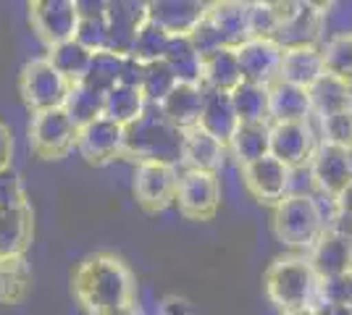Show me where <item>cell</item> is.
Returning <instances> with one entry per match:
<instances>
[{"label":"cell","instance_id":"1","mask_svg":"<svg viewBox=\"0 0 352 315\" xmlns=\"http://www.w3.org/2000/svg\"><path fill=\"white\" fill-rule=\"evenodd\" d=\"M134 273L113 253L85 257L72 276V294L87 315H105L134 302Z\"/></svg>","mask_w":352,"mask_h":315},{"label":"cell","instance_id":"2","mask_svg":"<svg viewBox=\"0 0 352 315\" xmlns=\"http://www.w3.org/2000/svg\"><path fill=\"white\" fill-rule=\"evenodd\" d=\"M182 145L184 132H179L171 121L161 113L158 105H147V110L140 119L124 129V155L126 161L137 165L182 163Z\"/></svg>","mask_w":352,"mask_h":315},{"label":"cell","instance_id":"3","mask_svg":"<svg viewBox=\"0 0 352 315\" xmlns=\"http://www.w3.org/2000/svg\"><path fill=\"white\" fill-rule=\"evenodd\" d=\"M263 289L271 305H276L281 313L310 307L318 300L321 279L310 266L308 255L276 257L263 273Z\"/></svg>","mask_w":352,"mask_h":315},{"label":"cell","instance_id":"4","mask_svg":"<svg viewBox=\"0 0 352 315\" xmlns=\"http://www.w3.org/2000/svg\"><path fill=\"white\" fill-rule=\"evenodd\" d=\"M326 231V218L316 195H289L274 208V234L289 250L310 253Z\"/></svg>","mask_w":352,"mask_h":315},{"label":"cell","instance_id":"5","mask_svg":"<svg viewBox=\"0 0 352 315\" xmlns=\"http://www.w3.org/2000/svg\"><path fill=\"white\" fill-rule=\"evenodd\" d=\"M19 92L32 113H43V110L63 108L69 100L72 84L53 69V63L47 58H34L24 63L19 74Z\"/></svg>","mask_w":352,"mask_h":315},{"label":"cell","instance_id":"6","mask_svg":"<svg viewBox=\"0 0 352 315\" xmlns=\"http://www.w3.org/2000/svg\"><path fill=\"white\" fill-rule=\"evenodd\" d=\"M79 126L66 113V108L32 113L30 121V148L43 161H60L76 150Z\"/></svg>","mask_w":352,"mask_h":315},{"label":"cell","instance_id":"7","mask_svg":"<svg viewBox=\"0 0 352 315\" xmlns=\"http://www.w3.org/2000/svg\"><path fill=\"white\" fill-rule=\"evenodd\" d=\"M174 205L187 221H210L221 205L219 176L206 171H182Z\"/></svg>","mask_w":352,"mask_h":315},{"label":"cell","instance_id":"8","mask_svg":"<svg viewBox=\"0 0 352 315\" xmlns=\"http://www.w3.org/2000/svg\"><path fill=\"white\" fill-rule=\"evenodd\" d=\"M30 24L45 47H56L76 37L79 3L76 0H34L30 3Z\"/></svg>","mask_w":352,"mask_h":315},{"label":"cell","instance_id":"9","mask_svg":"<svg viewBox=\"0 0 352 315\" xmlns=\"http://www.w3.org/2000/svg\"><path fill=\"white\" fill-rule=\"evenodd\" d=\"M150 19V3L145 0H108L105 3V27L108 50L116 56H132L134 40Z\"/></svg>","mask_w":352,"mask_h":315},{"label":"cell","instance_id":"10","mask_svg":"<svg viewBox=\"0 0 352 315\" xmlns=\"http://www.w3.org/2000/svg\"><path fill=\"white\" fill-rule=\"evenodd\" d=\"M176 187H179L176 165L145 163L134 168L132 192L137 205L145 213H163L171 202H176Z\"/></svg>","mask_w":352,"mask_h":315},{"label":"cell","instance_id":"11","mask_svg":"<svg viewBox=\"0 0 352 315\" xmlns=\"http://www.w3.org/2000/svg\"><path fill=\"white\" fill-rule=\"evenodd\" d=\"M242 184L261 205H279L284 197L292 192V168L268 155L263 161H255L242 168Z\"/></svg>","mask_w":352,"mask_h":315},{"label":"cell","instance_id":"12","mask_svg":"<svg viewBox=\"0 0 352 315\" xmlns=\"http://www.w3.org/2000/svg\"><path fill=\"white\" fill-rule=\"evenodd\" d=\"M308 168L313 174L316 192L326 197H337L344 187L352 184V150L329 145V142H318Z\"/></svg>","mask_w":352,"mask_h":315},{"label":"cell","instance_id":"13","mask_svg":"<svg viewBox=\"0 0 352 315\" xmlns=\"http://www.w3.org/2000/svg\"><path fill=\"white\" fill-rule=\"evenodd\" d=\"M76 152L87 165H108L124 155V126L108 119H98L82 126L76 137Z\"/></svg>","mask_w":352,"mask_h":315},{"label":"cell","instance_id":"14","mask_svg":"<svg viewBox=\"0 0 352 315\" xmlns=\"http://www.w3.org/2000/svg\"><path fill=\"white\" fill-rule=\"evenodd\" d=\"M318 148L310 121L292 124H271V155L287 168H305Z\"/></svg>","mask_w":352,"mask_h":315},{"label":"cell","instance_id":"15","mask_svg":"<svg viewBox=\"0 0 352 315\" xmlns=\"http://www.w3.org/2000/svg\"><path fill=\"white\" fill-rule=\"evenodd\" d=\"M236 56H239L245 82L263 84V87H271L274 82H279L284 47L276 40H248L245 45L236 47Z\"/></svg>","mask_w":352,"mask_h":315},{"label":"cell","instance_id":"16","mask_svg":"<svg viewBox=\"0 0 352 315\" xmlns=\"http://www.w3.org/2000/svg\"><path fill=\"white\" fill-rule=\"evenodd\" d=\"M208 5L200 0H153L150 21L158 24L168 37H190L206 19Z\"/></svg>","mask_w":352,"mask_h":315},{"label":"cell","instance_id":"17","mask_svg":"<svg viewBox=\"0 0 352 315\" xmlns=\"http://www.w3.org/2000/svg\"><path fill=\"white\" fill-rule=\"evenodd\" d=\"M308 260L318 279H334L342 273L352 270V242L347 237H342L337 231L326 229L321 234V240L313 244V250L308 253Z\"/></svg>","mask_w":352,"mask_h":315},{"label":"cell","instance_id":"18","mask_svg":"<svg viewBox=\"0 0 352 315\" xmlns=\"http://www.w3.org/2000/svg\"><path fill=\"white\" fill-rule=\"evenodd\" d=\"M274 40H276L284 50L321 45V40H323V5H318V3H300L297 14H294L287 24H281Z\"/></svg>","mask_w":352,"mask_h":315},{"label":"cell","instance_id":"19","mask_svg":"<svg viewBox=\"0 0 352 315\" xmlns=\"http://www.w3.org/2000/svg\"><path fill=\"white\" fill-rule=\"evenodd\" d=\"M206 97L208 90L203 84H176L174 92L158 108L179 132H190L195 126H200Z\"/></svg>","mask_w":352,"mask_h":315},{"label":"cell","instance_id":"20","mask_svg":"<svg viewBox=\"0 0 352 315\" xmlns=\"http://www.w3.org/2000/svg\"><path fill=\"white\" fill-rule=\"evenodd\" d=\"M34 240V213L30 208H0V260L27 255Z\"/></svg>","mask_w":352,"mask_h":315},{"label":"cell","instance_id":"21","mask_svg":"<svg viewBox=\"0 0 352 315\" xmlns=\"http://www.w3.org/2000/svg\"><path fill=\"white\" fill-rule=\"evenodd\" d=\"M208 21L216 27L226 47H239L250 40V3L221 0L208 5Z\"/></svg>","mask_w":352,"mask_h":315},{"label":"cell","instance_id":"22","mask_svg":"<svg viewBox=\"0 0 352 315\" xmlns=\"http://www.w3.org/2000/svg\"><path fill=\"white\" fill-rule=\"evenodd\" d=\"M323 74H326V66H323L321 45L284 50L279 82H287V84H294V87L310 90Z\"/></svg>","mask_w":352,"mask_h":315},{"label":"cell","instance_id":"23","mask_svg":"<svg viewBox=\"0 0 352 315\" xmlns=\"http://www.w3.org/2000/svg\"><path fill=\"white\" fill-rule=\"evenodd\" d=\"M226 155V145H221L216 137L195 126L184 132V145H182V165L184 171H206V174H219Z\"/></svg>","mask_w":352,"mask_h":315},{"label":"cell","instance_id":"24","mask_svg":"<svg viewBox=\"0 0 352 315\" xmlns=\"http://www.w3.org/2000/svg\"><path fill=\"white\" fill-rule=\"evenodd\" d=\"M245 82L239 56L234 47H221L216 53H210L203 58V87L210 92H232Z\"/></svg>","mask_w":352,"mask_h":315},{"label":"cell","instance_id":"25","mask_svg":"<svg viewBox=\"0 0 352 315\" xmlns=\"http://www.w3.org/2000/svg\"><path fill=\"white\" fill-rule=\"evenodd\" d=\"M268 95H271V124L310 121L313 116L310 95L302 87H294L287 82H274L268 87Z\"/></svg>","mask_w":352,"mask_h":315},{"label":"cell","instance_id":"26","mask_svg":"<svg viewBox=\"0 0 352 315\" xmlns=\"http://www.w3.org/2000/svg\"><path fill=\"white\" fill-rule=\"evenodd\" d=\"M200 129L208 132L210 137H216L221 145L229 148L232 137H234V132L239 129V119H236V110H234V105H232V95L208 90L203 119H200Z\"/></svg>","mask_w":352,"mask_h":315},{"label":"cell","instance_id":"27","mask_svg":"<svg viewBox=\"0 0 352 315\" xmlns=\"http://www.w3.org/2000/svg\"><path fill=\"white\" fill-rule=\"evenodd\" d=\"M308 95L310 105H313V116H318V119H326V116H334V113L352 108V84L342 82L337 76L323 74L308 90Z\"/></svg>","mask_w":352,"mask_h":315},{"label":"cell","instance_id":"28","mask_svg":"<svg viewBox=\"0 0 352 315\" xmlns=\"http://www.w3.org/2000/svg\"><path fill=\"white\" fill-rule=\"evenodd\" d=\"M229 150L236 158L239 168L263 161L271 155V124H239Z\"/></svg>","mask_w":352,"mask_h":315},{"label":"cell","instance_id":"29","mask_svg":"<svg viewBox=\"0 0 352 315\" xmlns=\"http://www.w3.org/2000/svg\"><path fill=\"white\" fill-rule=\"evenodd\" d=\"M76 3H79V27L74 40L92 53L108 50V27H105L108 0H76Z\"/></svg>","mask_w":352,"mask_h":315},{"label":"cell","instance_id":"30","mask_svg":"<svg viewBox=\"0 0 352 315\" xmlns=\"http://www.w3.org/2000/svg\"><path fill=\"white\" fill-rule=\"evenodd\" d=\"M163 60L174 71L179 84H203V56L190 37H171Z\"/></svg>","mask_w":352,"mask_h":315},{"label":"cell","instance_id":"31","mask_svg":"<svg viewBox=\"0 0 352 315\" xmlns=\"http://www.w3.org/2000/svg\"><path fill=\"white\" fill-rule=\"evenodd\" d=\"M32 268L27 257H6L0 260V305L14 307L30 297Z\"/></svg>","mask_w":352,"mask_h":315},{"label":"cell","instance_id":"32","mask_svg":"<svg viewBox=\"0 0 352 315\" xmlns=\"http://www.w3.org/2000/svg\"><path fill=\"white\" fill-rule=\"evenodd\" d=\"M232 105L239 124H271V95L263 84L242 82L232 92Z\"/></svg>","mask_w":352,"mask_h":315},{"label":"cell","instance_id":"33","mask_svg":"<svg viewBox=\"0 0 352 315\" xmlns=\"http://www.w3.org/2000/svg\"><path fill=\"white\" fill-rule=\"evenodd\" d=\"M92 56H95L92 50H87L85 45H79L76 40H69V43H60V45H56V47H47V56H45V58L53 63V69H56L69 84H79V82L87 76Z\"/></svg>","mask_w":352,"mask_h":315},{"label":"cell","instance_id":"34","mask_svg":"<svg viewBox=\"0 0 352 315\" xmlns=\"http://www.w3.org/2000/svg\"><path fill=\"white\" fill-rule=\"evenodd\" d=\"M147 100L142 90H134V87H124L118 84L116 90H111L105 95V105H103V119L113 121L118 126H129L140 119L147 110Z\"/></svg>","mask_w":352,"mask_h":315},{"label":"cell","instance_id":"35","mask_svg":"<svg viewBox=\"0 0 352 315\" xmlns=\"http://www.w3.org/2000/svg\"><path fill=\"white\" fill-rule=\"evenodd\" d=\"M121 66H124V56H116L111 50L95 53L87 69V76L79 84H85V87H89V90H95L98 95L105 97L108 92L116 90L121 84Z\"/></svg>","mask_w":352,"mask_h":315},{"label":"cell","instance_id":"36","mask_svg":"<svg viewBox=\"0 0 352 315\" xmlns=\"http://www.w3.org/2000/svg\"><path fill=\"white\" fill-rule=\"evenodd\" d=\"M103 105L105 97L98 95L95 90H89L85 84H72V92H69V100H66V113L72 116V121L82 129L92 121L103 119Z\"/></svg>","mask_w":352,"mask_h":315},{"label":"cell","instance_id":"37","mask_svg":"<svg viewBox=\"0 0 352 315\" xmlns=\"http://www.w3.org/2000/svg\"><path fill=\"white\" fill-rule=\"evenodd\" d=\"M179 84L176 82L174 71L166 66V60H155V63H145V76H142V95L150 105H161L174 87Z\"/></svg>","mask_w":352,"mask_h":315},{"label":"cell","instance_id":"38","mask_svg":"<svg viewBox=\"0 0 352 315\" xmlns=\"http://www.w3.org/2000/svg\"><path fill=\"white\" fill-rule=\"evenodd\" d=\"M326 74L352 84V37H334L321 43Z\"/></svg>","mask_w":352,"mask_h":315},{"label":"cell","instance_id":"39","mask_svg":"<svg viewBox=\"0 0 352 315\" xmlns=\"http://www.w3.org/2000/svg\"><path fill=\"white\" fill-rule=\"evenodd\" d=\"M168 40H171V37H168L158 24H153V21L147 19V24L140 30L137 40H134L132 58L142 60V63H155V60H163L166 47H168Z\"/></svg>","mask_w":352,"mask_h":315},{"label":"cell","instance_id":"40","mask_svg":"<svg viewBox=\"0 0 352 315\" xmlns=\"http://www.w3.org/2000/svg\"><path fill=\"white\" fill-rule=\"evenodd\" d=\"M334 37H352V0L323 3V43Z\"/></svg>","mask_w":352,"mask_h":315},{"label":"cell","instance_id":"41","mask_svg":"<svg viewBox=\"0 0 352 315\" xmlns=\"http://www.w3.org/2000/svg\"><path fill=\"white\" fill-rule=\"evenodd\" d=\"M279 32V19L274 3H250V40H274Z\"/></svg>","mask_w":352,"mask_h":315},{"label":"cell","instance_id":"42","mask_svg":"<svg viewBox=\"0 0 352 315\" xmlns=\"http://www.w3.org/2000/svg\"><path fill=\"white\" fill-rule=\"evenodd\" d=\"M321 142L352 150V108L321 119Z\"/></svg>","mask_w":352,"mask_h":315},{"label":"cell","instance_id":"43","mask_svg":"<svg viewBox=\"0 0 352 315\" xmlns=\"http://www.w3.org/2000/svg\"><path fill=\"white\" fill-rule=\"evenodd\" d=\"M0 208H30L24 181L14 165L0 171Z\"/></svg>","mask_w":352,"mask_h":315},{"label":"cell","instance_id":"44","mask_svg":"<svg viewBox=\"0 0 352 315\" xmlns=\"http://www.w3.org/2000/svg\"><path fill=\"white\" fill-rule=\"evenodd\" d=\"M318 300L352 305V270L334 276V279H323L321 289H318Z\"/></svg>","mask_w":352,"mask_h":315},{"label":"cell","instance_id":"45","mask_svg":"<svg viewBox=\"0 0 352 315\" xmlns=\"http://www.w3.org/2000/svg\"><path fill=\"white\" fill-rule=\"evenodd\" d=\"M190 40H192V45L197 47V53H200L203 58L210 56V53H216V50H221V47H226L223 45V40H221V34L216 32V27L208 21V14H206V19L200 21V27L190 34Z\"/></svg>","mask_w":352,"mask_h":315},{"label":"cell","instance_id":"46","mask_svg":"<svg viewBox=\"0 0 352 315\" xmlns=\"http://www.w3.org/2000/svg\"><path fill=\"white\" fill-rule=\"evenodd\" d=\"M142 76H145V63L132 58V56H124V66H121V84H124V87H134V90H140V87H142Z\"/></svg>","mask_w":352,"mask_h":315},{"label":"cell","instance_id":"47","mask_svg":"<svg viewBox=\"0 0 352 315\" xmlns=\"http://www.w3.org/2000/svg\"><path fill=\"white\" fill-rule=\"evenodd\" d=\"M11 158H14V135H11V129L0 121V171L11 165Z\"/></svg>","mask_w":352,"mask_h":315},{"label":"cell","instance_id":"48","mask_svg":"<svg viewBox=\"0 0 352 315\" xmlns=\"http://www.w3.org/2000/svg\"><path fill=\"white\" fill-rule=\"evenodd\" d=\"M161 315H190V302L182 297H166L161 302Z\"/></svg>","mask_w":352,"mask_h":315},{"label":"cell","instance_id":"49","mask_svg":"<svg viewBox=\"0 0 352 315\" xmlns=\"http://www.w3.org/2000/svg\"><path fill=\"white\" fill-rule=\"evenodd\" d=\"M318 315H352L350 305H339V302H326V300H316L313 305Z\"/></svg>","mask_w":352,"mask_h":315},{"label":"cell","instance_id":"50","mask_svg":"<svg viewBox=\"0 0 352 315\" xmlns=\"http://www.w3.org/2000/svg\"><path fill=\"white\" fill-rule=\"evenodd\" d=\"M334 205H337L339 215H350L352 218V184L350 187H344V189L334 197Z\"/></svg>","mask_w":352,"mask_h":315},{"label":"cell","instance_id":"51","mask_svg":"<svg viewBox=\"0 0 352 315\" xmlns=\"http://www.w3.org/2000/svg\"><path fill=\"white\" fill-rule=\"evenodd\" d=\"M105 315H142V310L137 307V305H124V307H116V310H111V313H105Z\"/></svg>","mask_w":352,"mask_h":315},{"label":"cell","instance_id":"52","mask_svg":"<svg viewBox=\"0 0 352 315\" xmlns=\"http://www.w3.org/2000/svg\"><path fill=\"white\" fill-rule=\"evenodd\" d=\"M281 315H318V310L310 305V307H300V310H289V313H281Z\"/></svg>","mask_w":352,"mask_h":315},{"label":"cell","instance_id":"53","mask_svg":"<svg viewBox=\"0 0 352 315\" xmlns=\"http://www.w3.org/2000/svg\"><path fill=\"white\" fill-rule=\"evenodd\" d=\"M350 307H352V305H350Z\"/></svg>","mask_w":352,"mask_h":315}]
</instances>
